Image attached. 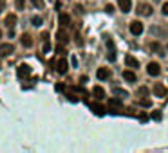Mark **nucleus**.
<instances>
[{
    "label": "nucleus",
    "instance_id": "nucleus-4",
    "mask_svg": "<svg viewBox=\"0 0 168 153\" xmlns=\"http://www.w3.org/2000/svg\"><path fill=\"white\" fill-rule=\"evenodd\" d=\"M107 49H108V61H116V47L112 38H107Z\"/></svg>",
    "mask_w": 168,
    "mask_h": 153
},
{
    "label": "nucleus",
    "instance_id": "nucleus-30",
    "mask_svg": "<svg viewBox=\"0 0 168 153\" xmlns=\"http://www.w3.org/2000/svg\"><path fill=\"white\" fill-rule=\"evenodd\" d=\"M139 94H141V96H147V94H148V88H147V87H141V88H139Z\"/></svg>",
    "mask_w": 168,
    "mask_h": 153
},
{
    "label": "nucleus",
    "instance_id": "nucleus-23",
    "mask_svg": "<svg viewBox=\"0 0 168 153\" xmlns=\"http://www.w3.org/2000/svg\"><path fill=\"white\" fill-rule=\"evenodd\" d=\"M31 4L36 9H43V0H31Z\"/></svg>",
    "mask_w": 168,
    "mask_h": 153
},
{
    "label": "nucleus",
    "instance_id": "nucleus-8",
    "mask_svg": "<svg viewBox=\"0 0 168 153\" xmlns=\"http://www.w3.org/2000/svg\"><path fill=\"white\" fill-rule=\"evenodd\" d=\"M137 13L143 15V16H150V15H152V6H150V4H141V6L137 7Z\"/></svg>",
    "mask_w": 168,
    "mask_h": 153
},
{
    "label": "nucleus",
    "instance_id": "nucleus-26",
    "mask_svg": "<svg viewBox=\"0 0 168 153\" xmlns=\"http://www.w3.org/2000/svg\"><path fill=\"white\" fill-rule=\"evenodd\" d=\"M51 51V45H49V40L43 41V52H49Z\"/></svg>",
    "mask_w": 168,
    "mask_h": 153
},
{
    "label": "nucleus",
    "instance_id": "nucleus-2",
    "mask_svg": "<svg viewBox=\"0 0 168 153\" xmlns=\"http://www.w3.org/2000/svg\"><path fill=\"white\" fill-rule=\"evenodd\" d=\"M29 74H31V67H29L27 63H22L20 67L16 69V76H18L20 79H25V78H29Z\"/></svg>",
    "mask_w": 168,
    "mask_h": 153
},
{
    "label": "nucleus",
    "instance_id": "nucleus-13",
    "mask_svg": "<svg viewBox=\"0 0 168 153\" xmlns=\"http://www.w3.org/2000/svg\"><path fill=\"white\" fill-rule=\"evenodd\" d=\"M108 106L121 108V106H123V99H121V97H110V99H108Z\"/></svg>",
    "mask_w": 168,
    "mask_h": 153
},
{
    "label": "nucleus",
    "instance_id": "nucleus-3",
    "mask_svg": "<svg viewBox=\"0 0 168 153\" xmlns=\"http://www.w3.org/2000/svg\"><path fill=\"white\" fill-rule=\"evenodd\" d=\"M147 72L150 76H159L161 74V65H159L157 61H150L147 65Z\"/></svg>",
    "mask_w": 168,
    "mask_h": 153
},
{
    "label": "nucleus",
    "instance_id": "nucleus-15",
    "mask_svg": "<svg viewBox=\"0 0 168 153\" xmlns=\"http://www.w3.org/2000/svg\"><path fill=\"white\" fill-rule=\"evenodd\" d=\"M20 41H22V45H24V47H31V45H33V38H31V34H27V32H25V34H22Z\"/></svg>",
    "mask_w": 168,
    "mask_h": 153
},
{
    "label": "nucleus",
    "instance_id": "nucleus-18",
    "mask_svg": "<svg viewBox=\"0 0 168 153\" xmlns=\"http://www.w3.org/2000/svg\"><path fill=\"white\" fill-rule=\"evenodd\" d=\"M92 94H94L96 99H103V97H105V90H103L101 87H94V88H92Z\"/></svg>",
    "mask_w": 168,
    "mask_h": 153
},
{
    "label": "nucleus",
    "instance_id": "nucleus-31",
    "mask_svg": "<svg viewBox=\"0 0 168 153\" xmlns=\"http://www.w3.org/2000/svg\"><path fill=\"white\" fill-rule=\"evenodd\" d=\"M56 90H65V85H63V83H58V85H56Z\"/></svg>",
    "mask_w": 168,
    "mask_h": 153
},
{
    "label": "nucleus",
    "instance_id": "nucleus-21",
    "mask_svg": "<svg viewBox=\"0 0 168 153\" xmlns=\"http://www.w3.org/2000/svg\"><path fill=\"white\" fill-rule=\"evenodd\" d=\"M114 94L117 96V97H121V99L128 96V92H126V90H123V88H114Z\"/></svg>",
    "mask_w": 168,
    "mask_h": 153
},
{
    "label": "nucleus",
    "instance_id": "nucleus-34",
    "mask_svg": "<svg viewBox=\"0 0 168 153\" xmlns=\"http://www.w3.org/2000/svg\"><path fill=\"white\" fill-rule=\"evenodd\" d=\"M63 2H67V0H58V2H56V9H60V7H62Z\"/></svg>",
    "mask_w": 168,
    "mask_h": 153
},
{
    "label": "nucleus",
    "instance_id": "nucleus-28",
    "mask_svg": "<svg viewBox=\"0 0 168 153\" xmlns=\"http://www.w3.org/2000/svg\"><path fill=\"white\" fill-rule=\"evenodd\" d=\"M161 11H163V15H168V2H165V4H163Z\"/></svg>",
    "mask_w": 168,
    "mask_h": 153
},
{
    "label": "nucleus",
    "instance_id": "nucleus-36",
    "mask_svg": "<svg viewBox=\"0 0 168 153\" xmlns=\"http://www.w3.org/2000/svg\"><path fill=\"white\" fill-rule=\"evenodd\" d=\"M0 38H2V32H0Z\"/></svg>",
    "mask_w": 168,
    "mask_h": 153
},
{
    "label": "nucleus",
    "instance_id": "nucleus-24",
    "mask_svg": "<svg viewBox=\"0 0 168 153\" xmlns=\"http://www.w3.org/2000/svg\"><path fill=\"white\" fill-rule=\"evenodd\" d=\"M139 121H141V122H147L148 121V113L147 112H141V113H139Z\"/></svg>",
    "mask_w": 168,
    "mask_h": 153
},
{
    "label": "nucleus",
    "instance_id": "nucleus-17",
    "mask_svg": "<svg viewBox=\"0 0 168 153\" xmlns=\"http://www.w3.org/2000/svg\"><path fill=\"white\" fill-rule=\"evenodd\" d=\"M123 79H126L128 83H134L136 81V74L132 70H123Z\"/></svg>",
    "mask_w": 168,
    "mask_h": 153
},
{
    "label": "nucleus",
    "instance_id": "nucleus-20",
    "mask_svg": "<svg viewBox=\"0 0 168 153\" xmlns=\"http://www.w3.org/2000/svg\"><path fill=\"white\" fill-rule=\"evenodd\" d=\"M15 23H16V15H7L6 16V25L7 27H15Z\"/></svg>",
    "mask_w": 168,
    "mask_h": 153
},
{
    "label": "nucleus",
    "instance_id": "nucleus-11",
    "mask_svg": "<svg viewBox=\"0 0 168 153\" xmlns=\"http://www.w3.org/2000/svg\"><path fill=\"white\" fill-rule=\"evenodd\" d=\"M154 94H156L157 97H166V88H165L161 83H156V85H154Z\"/></svg>",
    "mask_w": 168,
    "mask_h": 153
},
{
    "label": "nucleus",
    "instance_id": "nucleus-25",
    "mask_svg": "<svg viewBox=\"0 0 168 153\" xmlns=\"http://www.w3.org/2000/svg\"><path fill=\"white\" fill-rule=\"evenodd\" d=\"M161 117H163V115H161V112H159V110H156V112L152 113V119H156V121H159Z\"/></svg>",
    "mask_w": 168,
    "mask_h": 153
},
{
    "label": "nucleus",
    "instance_id": "nucleus-12",
    "mask_svg": "<svg viewBox=\"0 0 168 153\" xmlns=\"http://www.w3.org/2000/svg\"><path fill=\"white\" fill-rule=\"evenodd\" d=\"M58 22H60V25H62V27H67V25L71 23V16H69L67 13H60V16H58Z\"/></svg>",
    "mask_w": 168,
    "mask_h": 153
},
{
    "label": "nucleus",
    "instance_id": "nucleus-5",
    "mask_svg": "<svg viewBox=\"0 0 168 153\" xmlns=\"http://www.w3.org/2000/svg\"><path fill=\"white\" fill-rule=\"evenodd\" d=\"M11 52H15V47L11 43H0V56H9Z\"/></svg>",
    "mask_w": 168,
    "mask_h": 153
},
{
    "label": "nucleus",
    "instance_id": "nucleus-14",
    "mask_svg": "<svg viewBox=\"0 0 168 153\" xmlns=\"http://www.w3.org/2000/svg\"><path fill=\"white\" fill-rule=\"evenodd\" d=\"M56 38H58V41H60V45H65V43L69 41V36H67L65 31H58V32H56Z\"/></svg>",
    "mask_w": 168,
    "mask_h": 153
},
{
    "label": "nucleus",
    "instance_id": "nucleus-33",
    "mask_svg": "<svg viewBox=\"0 0 168 153\" xmlns=\"http://www.w3.org/2000/svg\"><path fill=\"white\" fill-rule=\"evenodd\" d=\"M40 38H42V41L49 40V32H42V36H40Z\"/></svg>",
    "mask_w": 168,
    "mask_h": 153
},
{
    "label": "nucleus",
    "instance_id": "nucleus-7",
    "mask_svg": "<svg viewBox=\"0 0 168 153\" xmlns=\"http://www.w3.org/2000/svg\"><path fill=\"white\" fill-rule=\"evenodd\" d=\"M56 70H58V74H65V72L69 70V63H67V60H58V63H56Z\"/></svg>",
    "mask_w": 168,
    "mask_h": 153
},
{
    "label": "nucleus",
    "instance_id": "nucleus-16",
    "mask_svg": "<svg viewBox=\"0 0 168 153\" xmlns=\"http://www.w3.org/2000/svg\"><path fill=\"white\" fill-rule=\"evenodd\" d=\"M91 108H92V112L98 113V115H103V113H105V108H103L99 103H92V104H91Z\"/></svg>",
    "mask_w": 168,
    "mask_h": 153
},
{
    "label": "nucleus",
    "instance_id": "nucleus-6",
    "mask_svg": "<svg viewBox=\"0 0 168 153\" xmlns=\"http://www.w3.org/2000/svg\"><path fill=\"white\" fill-rule=\"evenodd\" d=\"M117 6L123 13H130L132 11V0H117Z\"/></svg>",
    "mask_w": 168,
    "mask_h": 153
},
{
    "label": "nucleus",
    "instance_id": "nucleus-1",
    "mask_svg": "<svg viewBox=\"0 0 168 153\" xmlns=\"http://www.w3.org/2000/svg\"><path fill=\"white\" fill-rule=\"evenodd\" d=\"M128 29H130V32L134 34V36H139L143 31H145V27H143V23L139 20H132L130 22V25H128Z\"/></svg>",
    "mask_w": 168,
    "mask_h": 153
},
{
    "label": "nucleus",
    "instance_id": "nucleus-29",
    "mask_svg": "<svg viewBox=\"0 0 168 153\" xmlns=\"http://www.w3.org/2000/svg\"><path fill=\"white\" fill-rule=\"evenodd\" d=\"M24 6H25L24 0H16V7H18V9H24Z\"/></svg>",
    "mask_w": 168,
    "mask_h": 153
},
{
    "label": "nucleus",
    "instance_id": "nucleus-19",
    "mask_svg": "<svg viewBox=\"0 0 168 153\" xmlns=\"http://www.w3.org/2000/svg\"><path fill=\"white\" fill-rule=\"evenodd\" d=\"M150 51H154L156 54H165V52H163V47L159 45L157 41H152V43H150Z\"/></svg>",
    "mask_w": 168,
    "mask_h": 153
},
{
    "label": "nucleus",
    "instance_id": "nucleus-27",
    "mask_svg": "<svg viewBox=\"0 0 168 153\" xmlns=\"http://www.w3.org/2000/svg\"><path fill=\"white\" fill-rule=\"evenodd\" d=\"M139 104H143V106H150L152 103H150V99H141V101H139Z\"/></svg>",
    "mask_w": 168,
    "mask_h": 153
},
{
    "label": "nucleus",
    "instance_id": "nucleus-10",
    "mask_svg": "<svg viewBox=\"0 0 168 153\" xmlns=\"http://www.w3.org/2000/svg\"><path fill=\"white\" fill-rule=\"evenodd\" d=\"M96 76H98V79H101V81H103V79H108V78H110V70L105 69V67H101V69L96 70Z\"/></svg>",
    "mask_w": 168,
    "mask_h": 153
},
{
    "label": "nucleus",
    "instance_id": "nucleus-32",
    "mask_svg": "<svg viewBox=\"0 0 168 153\" xmlns=\"http://www.w3.org/2000/svg\"><path fill=\"white\" fill-rule=\"evenodd\" d=\"M105 11H107V13H114V6H110V4H108V6L105 7Z\"/></svg>",
    "mask_w": 168,
    "mask_h": 153
},
{
    "label": "nucleus",
    "instance_id": "nucleus-22",
    "mask_svg": "<svg viewBox=\"0 0 168 153\" xmlns=\"http://www.w3.org/2000/svg\"><path fill=\"white\" fill-rule=\"evenodd\" d=\"M33 25H34V27H40V25H42V23H43V20H42V18H40V16H33Z\"/></svg>",
    "mask_w": 168,
    "mask_h": 153
},
{
    "label": "nucleus",
    "instance_id": "nucleus-9",
    "mask_svg": "<svg viewBox=\"0 0 168 153\" xmlns=\"http://www.w3.org/2000/svg\"><path fill=\"white\" fill-rule=\"evenodd\" d=\"M125 63H126V67H130V69H137V67H139V61H137L132 54H126L125 56Z\"/></svg>",
    "mask_w": 168,
    "mask_h": 153
},
{
    "label": "nucleus",
    "instance_id": "nucleus-35",
    "mask_svg": "<svg viewBox=\"0 0 168 153\" xmlns=\"http://www.w3.org/2000/svg\"><path fill=\"white\" fill-rule=\"evenodd\" d=\"M71 61H73V67H76V65H78V60H76L74 56H73V60H71Z\"/></svg>",
    "mask_w": 168,
    "mask_h": 153
}]
</instances>
